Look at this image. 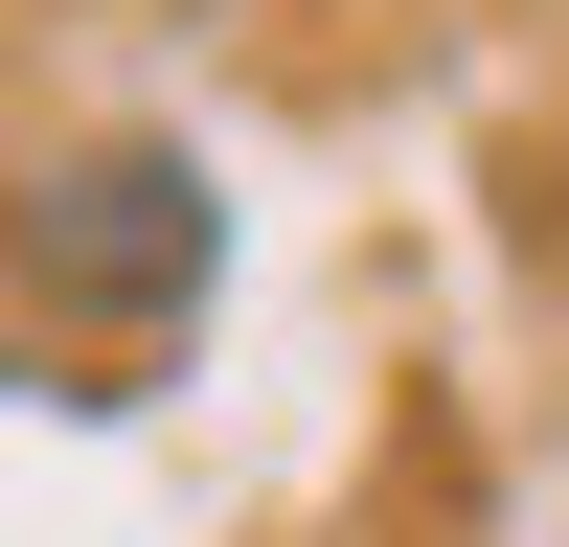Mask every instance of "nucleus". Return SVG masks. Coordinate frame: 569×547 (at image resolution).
<instances>
[{
	"instance_id": "f257e3e1",
	"label": "nucleus",
	"mask_w": 569,
	"mask_h": 547,
	"mask_svg": "<svg viewBox=\"0 0 569 547\" xmlns=\"http://www.w3.org/2000/svg\"><path fill=\"white\" fill-rule=\"evenodd\" d=\"M0 251H23V297H69V319H114V342H160V319L206 297L228 206H206V160H182V137H69V160H23Z\"/></svg>"
}]
</instances>
